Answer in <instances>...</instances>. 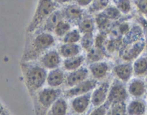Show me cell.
I'll use <instances>...</instances> for the list:
<instances>
[{"label": "cell", "mask_w": 147, "mask_h": 115, "mask_svg": "<svg viewBox=\"0 0 147 115\" xmlns=\"http://www.w3.org/2000/svg\"><path fill=\"white\" fill-rule=\"evenodd\" d=\"M22 71L27 88L30 93L36 94L46 83L47 70L40 64L25 62L22 64Z\"/></svg>", "instance_id": "6da1fadb"}, {"label": "cell", "mask_w": 147, "mask_h": 115, "mask_svg": "<svg viewBox=\"0 0 147 115\" xmlns=\"http://www.w3.org/2000/svg\"><path fill=\"white\" fill-rule=\"evenodd\" d=\"M55 43L56 39L52 33H38L24 54V61L30 62L38 57L40 58L46 52L51 50V47L54 45Z\"/></svg>", "instance_id": "7a4b0ae2"}, {"label": "cell", "mask_w": 147, "mask_h": 115, "mask_svg": "<svg viewBox=\"0 0 147 115\" xmlns=\"http://www.w3.org/2000/svg\"><path fill=\"white\" fill-rule=\"evenodd\" d=\"M58 2L54 1H39L37 4L35 12L27 27L28 33L38 31L47 18L56 10L59 9Z\"/></svg>", "instance_id": "3957f363"}, {"label": "cell", "mask_w": 147, "mask_h": 115, "mask_svg": "<svg viewBox=\"0 0 147 115\" xmlns=\"http://www.w3.org/2000/svg\"><path fill=\"white\" fill-rule=\"evenodd\" d=\"M62 96L63 91L60 88H43L37 92L36 104L38 105L40 109L39 110H41L40 113H43V115H46L50 106Z\"/></svg>", "instance_id": "277c9868"}, {"label": "cell", "mask_w": 147, "mask_h": 115, "mask_svg": "<svg viewBox=\"0 0 147 115\" xmlns=\"http://www.w3.org/2000/svg\"><path fill=\"white\" fill-rule=\"evenodd\" d=\"M128 95L127 87L124 85V83L115 78L110 83L107 101L110 105L125 102L128 99Z\"/></svg>", "instance_id": "5b68a950"}, {"label": "cell", "mask_w": 147, "mask_h": 115, "mask_svg": "<svg viewBox=\"0 0 147 115\" xmlns=\"http://www.w3.org/2000/svg\"><path fill=\"white\" fill-rule=\"evenodd\" d=\"M98 84V81L94 78H87L83 82L63 92V96L66 99H73L77 96L90 93L94 90Z\"/></svg>", "instance_id": "8992f818"}, {"label": "cell", "mask_w": 147, "mask_h": 115, "mask_svg": "<svg viewBox=\"0 0 147 115\" xmlns=\"http://www.w3.org/2000/svg\"><path fill=\"white\" fill-rule=\"evenodd\" d=\"M67 5H64L61 9L63 19L71 25H78L80 21L84 17V9L76 5L74 2H66Z\"/></svg>", "instance_id": "52a82bcc"}, {"label": "cell", "mask_w": 147, "mask_h": 115, "mask_svg": "<svg viewBox=\"0 0 147 115\" xmlns=\"http://www.w3.org/2000/svg\"><path fill=\"white\" fill-rule=\"evenodd\" d=\"M61 63V56L58 50L55 49L48 50L39 59V64L46 70L49 71L59 68Z\"/></svg>", "instance_id": "ba28073f"}, {"label": "cell", "mask_w": 147, "mask_h": 115, "mask_svg": "<svg viewBox=\"0 0 147 115\" xmlns=\"http://www.w3.org/2000/svg\"><path fill=\"white\" fill-rule=\"evenodd\" d=\"M110 83L108 81H105L98 84L92 92L91 104L94 107L100 106L107 102Z\"/></svg>", "instance_id": "9c48e42d"}, {"label": "cell", "mask_w": 147, "mask_h": 115, "mask_svg": "<svg viewBox=\"0 0 147 115\" xmlns=\"http://www.w3.org/2000/svg\"><path fill=\"white\" fill-rule=\"evenodd\" d=\"M92 92L77 96L71 101V110L76 115H83L91 105Z\"/></svg>", "instance_id": "30bf717a"}, {"label": "cell", "mask_w": 147, "mask_h": 115, "mask_svg": "<svg viewBox=\"0 0 147 115\" xmlns=\"http://www.w3.org/2000/svg\"><path fill=\"white\" fill-rule=\"evenodd\" d=\"M90 72L87 67L82 66L75 71H71L66 76L65 86L69 89L80 83L83 82L88 78Z\"/></svg>", "instance_id": "8fae6325"}, {"label": "cell", "mask_w": 147, "mask_h": 115, "mask_svg": "<svg viewBox=\"0 0 147 115\" xmlns=\"http://www.w3.org/2000/svg\"><path fill=\"white\" fill-rule=\"evenodd\" d=\"M145 49V43L144 40H138L134 43H131V46L127 47L121 55V57L125 62H130L135 61L141 53Z\"/></svg>", "instance_id": "7c38bea8"}, {"label": "cell", "mask_w": 147, "mask_h": 115, "mask_svg": "<svg viewBox=\"0 0 147 115\" xmlns=\"http://www.w3.org/2000/svg\"><path fill=\"white\" fill-rule=\"evenodd\" d=\"M88 70L92 78L99 81L105 79L108 76L110 71V65L106 61H99L89 65Z\"/></svg>", "instance_id": "4fadbf2b"}, {"label": "cell", "mask_w": 147, "mask_h": 115, "mask_svg": "<svg viewBox=\"0 0 147 115\" xmlns=\"http://www.w3.org/2000/svg\"><path fill=\"white\" fill-rule=\"evenodd\" d=\"M113 71L117 79L120 80L123 83L128 82L134 75L133 65L130 62L116 64L113 68Z\"/></svg>", "instance_id": "5bb4252c"}, {"label": "cell", "mask_w": 147, "mask_h": 115, "mask_svg": "<svg viewBox=\"0 0 147 115\" xmlns=\"http://www.w3.org/2000/svg\"><path fill=\"white\" fill-rule=\"evenodd\" d=\"M127 90L128 94L134 99H141L146 92V86L142 79L136 78L128 81Z\"/></svg>", "instance_id": "9a60e30c"}, {"label": "cell", "mask_w": 147, "mask_h": 115, "mask_svg": "<svg viewBox=\"0 0 147 115\" xmlns=\"http://www.w3.org/2000/svg\"><path fill=\"white\" fill-rule=\"evenodd\" d=\"M66 80V75L62 69L58 68L51 70L48 72L46 83L49 87L60 88L64 84Z\"/></svg>", "instance_id": "2e32d148"}, {"label": "cell", "mask_w": 147, "mask_h": 115, "mask_svg": "<svg viewBox=\"0 0 147 115\" xmlns=\"http://www.w3.org/2000/svg\"><path fill=\"white\" fill-rule=\"evenodd\" d=\"M62 19H63V17L61 11V9H57L53 13H52L45 21L44 23L40 27L39 33H53L56 25Z\"/></svg>", "instance_id": "e0dca14e"}, {"label": "cell", "mask_w": 147, "mask_h": 115, "mask_svg": "<svg viewBox=\"0 0 147 115\" xmlns=\"http://www.w3.org/2000/svg\"><path fill=\"white\" fill-rule=\"evenodd\" d=\"M69 105L66 98L63 96L57 99L47 111L46 115H67Z\"/></svg>", "instance_id": "ac0fdd59"}, {"label": "cell", "mask_w": 147, "mask_h": 115, "mask_svg": "<svg viewBox=\"0 0 147 115\" xmlns=\"http://www.w3.org/2000/svg\"><path fill=\"white\" fill-rule=\"evenodd\" d=\"M85 61L86 56L84 55L80 54L77 56L65 58L62 62V66L65 71L71 72L82 67Z\"/></svg>", "instance_id": "d6986e66"}, {"label": "cell", "mask_w": 147, "mask_h": 115, "mask_svg": "<svg viewBox=\"0 0 147 115\" xmlns=\"http://www.w3.org/2000/svg\"><path fill=\"white\" fill-rule=\"evenodd\" d=\"M81 46L80 44H66L63 43L58 48L59 54L63 58H68L74 56H77L81 54L82 53Z\"/></svg>", "instance_id": "ffe728a7"}, {"label": "cell", "mask_w": 147, "mask_h": 115, "mask_svg": "<svg viewBox=\"0 0 147 115\" xmlns=\"http://www.w3.org/2000/svg\"><path fill=\"white\" fill-rule=\"evenodd\" d=\"M146 112V104L141 99H134L127 104L128 115H144Z\"/></svg>", "instance_id": "44dd1931"}, {"label": "cell", "mask_w": 147, "mask_h": 115, "mask_svg": "<svg viewBox=\"0 0 147 115\" xmlns=\"http://www.w3.org/2000/svg\"><path fill=\"white\" fill-rule=\"evenodd\" d=\"M132 65L134 74L136 76L141 78L147 76V55H140Z\"/></svg>", "instance_id": "7402d4cb"}, {"label": "cell", "mask_w": 147, "mask_h": 115, "mask_svg": "<svg viewBox=\"0 0 147 115\" xmlns=\"http://www.w3.org/2000/svg\"><path fill=\"white\" fill-rule=\"evenodd\" d=\"M77 26L78 30L82 35L93 34L96 28L94 19L91 17H84Z\"/></svg>", "instance_id": "603a6c76"}, {"label": "cell", "mask_w": 147, "mask_h": 115, "mask_svg": "<svg viewBox=\"0 0 147 115\" xmlns=\"http://www.w3.org/2000/svg\"><path fill=\"white\" fill-rule=\"evenodd\" d=\"M105 55V52L104 51V50H101V49H98L94 47L90 51L87 52V56H86V61L89 64L99 62V61H102Z\"/></svg>", "instance_id": "cb8c5ba5"}, {"label": "cell", "mask_w": 147, "mask_h": 115, "mask_svg": "<svg viewBox=\"0 0 147 115\" xmlns=\"http://www.w3.org/2000/svg\"><path fill=\"white\" fill-rule=\"evenodd\" d=\"M71 30V25L68 21L63 19L58 23L53 33L56 37L62 39Z\"/></svg>", "instance_id": "d4e9b609"}, {"label": "cell", "mask_w": 147, "mask_h": 115, "mask_svg": "<svg viewBox=\"0 0 147 115\" xmlns=\"http://www.w3.org/2000/svg\"><path fill=\"white\" fill-rule=\"evenodd\" d=\"M110 5L109 1H92L89 5L87 10L90 15L99 14L102 12L106 7Z\"/></svg>", "instance_id": "484cf974"}, {"label": "cell", "mask_w": 147, "mask_h": 115, "mask_svg": "<svg viewBox=\"0 0 147 115\" xmlns=\"http://www.w3.org/2000/svg\"><path fill=\"white\" fill-rule=\"evenodd\" d=\"M82 38V34L78 29H71L62 38L63 43L66 44H79Z\"/></svg>", "instance_id": "4316f807"}, {"label": "cell", "mask_w": 147, "mask_h": 115, "mask_svg": "<svg viewBox=\"0 0 147 115\" xmlns=\"http://www.w3.org/2000/svg\"><path fill=\"white\" fill-rule=\"evenodd\" d=\"M94 36L93 34L82 35V38L80 42L82 49L87 51V53L90 51L94 47Z\"/></svg>", "instance_id": "83f0119b"}, {"label": "cell", "mask_w": 147, "mask_h": 115, "mask_svg": "<svg viewBox=\"0 0 147 115\" xmlns=\"http://www.w3.org/2000/svg\"><path fill=\"white\" fill-rule=\"evenodd\" d=\"M102 13L105 15L106 17L109 20H117L121 17L122 14L120 12V11L117 9L115 5H109L105 9Z\"/></svg>", "instance_id": "f1b7e54d"}, {"label": "cell", "mask_w": 147, "mask_h": 115, "mask_svg": "<svg viewBox=\"0 0 147 115\" xmlns=\"http://www.w3.org/2000/svg\"><path fill=\"white\" fill-rule=\"evenodd\" d=\"M110 115H128L127 114V104L125 102L117 103L110 106L109 110Z\"/></svg>", "instance_id": "f546056e"}, {"label": "cell", "mask_w": 147, "mask_h": 115, "mask_svg": "<svg viewBox=\"0 0 147 115\" xmlns=\"http://www.w3.org/2000/svg\"><path fill=\"white\" fill-rule=\"evenodd\" d=\"M94 19V22H95L96 27H97L99 28V30H100L101 31H104L105 30L107 29L110 23V20H109L106 17L105 15L102 12L97 14L95 15V19Z\"/></svg>", "instance_id": "4dcf8cb0"}, {"label": "cell", "mask_w": 147, "mask_h": 115, "mask_svg": "<svg viewBox=\"0 0 147 115\" xmlns=\"http://www.w3.org/2000/svg\"><path fill=\"white\" fill-rule=\"evenodd\" d=\"M113 5L121 14L128 15L132 10V2L130 1H114Z\"/></svg>", "instance_id": "1f68e13d"}, {"label": "cell", "mask_w": 147, "mask_h": 115, "mask_svg": "<svg viewBox=\"0 0 147 115\" xmlns=\"http://www.w3.org/2000/svg\"><path fill=\"white\" fill-rule=\"evenodd\" d=\"M107 35L105 31H100L94 38V47L103 50L107 41Z\"/></svg>", "instance_id": "d6a6232c"}, {"label": "cell", "mask_w": 147, "mask_h": 115, "mask_svg": "<svg viewBox=\"0 0 147 115\" xmlns=\"http://www.w3.org/2000/svg\"><path fill=\"white\" fill-rule=\"evenodd\" d=\"M110 104L107 101L103 104L94 107L89 115H107L110 110Z\"/></svg>", "instance_id": "836d02e7"}, {"label": "cell", "mask_w": 147, "mask_h": 115, "mask_svg": "<svg viewBox=\"0 0 147 115\" xmlns=\"http://www.w3.org/2000/svg\"><path fill=\"white\" fill-rule=\"evenodd\" d=\"M134 4L142 15L147 16V0H146V1H136V2H134Z\"/></svg>", "instance_id": "e575fe53"}, {"label": "cell", "mask_w": 147, "mask_h": 115, "mask_svg": "<svg viewBox=\"0 0 147 115\" xmlns=\"http://www.w3.org/2000/svg\"><path fill=\"white\" fill-rule=\"evenodd\" d=\"M131 29V27H130L129 24L128 22H122L118 26V32L123 35H126L129 33Z\"/></svg>", "instance_id": "d590c367"}, {"label": "cell", "mask_w": 147, "mask_h": 115, "mask_svg": "<svg viewBox=\"0 0 147 115\" xmlns=\"http://www.w3.org/2000/svg\"><path fill=\"white\" fill-rule=\"evenodd\" d=\"M140 22L142 24L143 27H144V32H143V33H144V37H145V40H144V43H145V49L147 52V22L145 19H143V18H141Z\"/></svg>", "instance_id": "8d00e7d4"}, {"label": "cell", "mask_w": 147, "mask_h": 115, "mask_svg": "<svg viewBox=\"0 0 147 115\" xmlns=\"http://www.w3.org/2000/svg\"><path fill=\"white\" fill-rule=\"evenodd\" d=\"M91 2L92 1H84V0H82V1H76V2H74V3L83 9V7H88L89 5L91 4Z\"/></svg>", "instance_id": "74e56055"}, {"label": "cell", "mask_w": 147, "mask_h": 115, "mask_svg": "<svg viewBox=\"0 0 147 115\" xmlns=\"http://www.w3.org/2000/svg\"><path fill=\"white\" fill-rule=\"evenodd\" d=\"M107 115H110V114H109V112H108V114H107Z\"/></svg>", "instance_id": "f35d334b"}]
</instances>
